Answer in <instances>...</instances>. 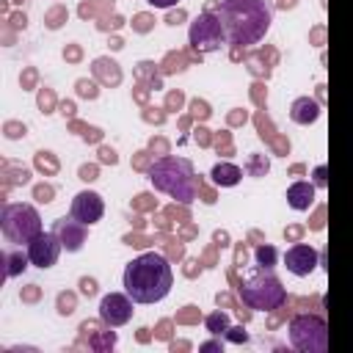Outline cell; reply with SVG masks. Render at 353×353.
<instances>
[{"mask_svg":"<svg viewBox=\"0 0 353 353\" xmlns=\"http://www.w3.org/2000/svg\"><path fill=\"white\" fill-rule=\"evenodd\" d=\"M218 19L226 33V44L251 47L265 39L273 22L270 0H221Z\"/></svg>","mask_w":353,"mask_h":353,"instance_id":"1","label":"cell"},{"mask_svg":"<svg viewBox=\"0 0 353 353\" xmlns=\"http://www.w3.org/2000/svg\"><path fill=\"white\" fill-rule=\"evenodd\" d=\"M174 287V270L168 259L157 251H146L127 262L124 268V292L135 303H157Z\"/></svg>","mask_w":353,"mask_h":353,"instance_id":"2","label":"cell"},{"mask_svg":"<svg viewBox=\"0 0 353 353\" xmlns=\"http://www.w3.org/2000/svg\"><path fill=\"white\" fill-rule=\"evenodd\" d=\"M149 179L160 193L182 201V204L193 201L196 190H199L193 163L188 157H176V154H165V157L154 160V165L149 168Z\"/></svg>","mask_w":353,"mask_h":353,"instance_id":"3","label":"cell"},{"mask_svg":"<svg viewBox=\"0 0 353 353\" xmlns=\"http://www.w3.org/2000/svg\"><path fill=\"white\" fill-rule=\"evenodd\" d=\"M240 298L248 309L254 312H273L279 306H284L287 301V290L281 284V279L270 270V268H262L256 273H251L243 284H240Z\"/></svg>","mask_w":353,"mask_h":353,"instance_id":"4","label":"cell"},{"mask_svg":"<svg viewBox=\"0 0 353 353\" xmlns=\"http://www.w3.org/2000/svg\"><path fill=\"white\" fill-rule=\"evenodd\" d=\"M0 229H3V237L14 245H28L39 232H41V218L36 212V207L30 204H3L0 210Z\"/></svg>","mask_w":353,"mask_h":353,"instance_id":"5","label":"cell"},{"mask_svg":"<svg viewBox=\"0 0 353 353\" xmlns=\"http://www.w3.org/2000/svg\"><path fill=\"white\" fill-rule=\"evenodd\" d=\"M290 342L301 353L328 350V325L320 314H295L290 320Z\"/></svg>","mask_w":353,"mask_h":353,"instance_id":"6","label":"cell"},{"mask_svg":"<svg viewBox=\"0 0 353 353\" xmlns=\"http://www.w3.org/2000/svg\"><path fill=\"white\" fill-rule=\"evenodd\" d=\"M188 39H190V47L196 52H215L226 44V33H223V25L218 19V14L212 11H201L193 22H190V30H188Z\"/></svg>","mask_w":353,"mask_h":353,"instance_id":"7","label":"cell"},{"mask_svg":"<svg viewBox=\"0 0 353 353\" xmlns=\"http://www.w3.org/2000/svg\"><path fill=\"white\" fill-rule=\"evenodd\" d=\"M61 251H63V243H61V237H58L55 232H44V229H41V232L28 243L30 265H36V268H41V270L52 268V265L58 262Z\"/></svg>","mask_w":353,"mask_h":353,"instance_id":"8","label":"cell"},{"mask_svg":"<svg viewBox=\"0 0 353 353\" xmlns=\"http://www.w3.org/2000/svg\"><path fill=\"white\" fill-rule=\"evenodd\" d=\"M132 303L135 301L127 292H108L99 301V320L105 325H110V328H119V325L132 320V312H135Z\"/></svg>","mask_w":353,"mask_h":353,"instance_id":"9","label":"cell"},{"mask_svg":"<svg viewBox=\"0 0 353 353\" xmlns=\"http://www.w3.org/2000/svg\"><path fill=\"white\" fill-rule=\"evenodd\" d=\"M69 215L85 226H94L102 221L105 215V201L97 190H80L74 199H72V207H69Z\"/></svg>","mask_w":353,"mask_h":353,"instance_id":"10","label":"cell"},{"mask_svg":"<svg viewBox=\"0 0 353 353\" xmlns=\"http://www.w3.org/2000/svg\"><path fill=\"white\" fill-rule=\"evenodd\" d=\"M317 262H320V254H317V248L309 245V243H295V245H290L287 254H284V268H287L292 276H309V273L317 268Z\"/></svg>","mask_w":353,"mask_h":353,"instance_id":"11","label":"cell"},{"mask_svg":"<svg viewBox=\"0 0 353 353\" xmlns=\"http://www.w3.org/2000/svg\"><path fill=\"white\" fill-rule=\"evenodd\" d=\"M85 223H80V221H74L72 215L69 218H61V221H55V226H52V232L61 237V243H63V248L66 251H80L83 248V243H85Z\"/></svg>","mask_w":353,"mask_h":353,"instance_id":"12","label":"cell"},{"mask_svg":"<svg viewBox=\"0 0 353 353\" xmlns=\"http://www.w3.org/2000/svg\"><path fill=\"white\" fill-rule=\"evenodd\" d=\"M290 119H292L295 124H312V121H317V119H320V105H317V99H312V97H298V99L290 105Z\"/></svg>","mask_w":353,"mask_h":353,"instance_id":"13","label":"cell"},{"mask_svg":"<svg viewBox=\"0 0 353 353\" xmlns=\"http://www.w3.org/2000/svg\"><path fill=\"white\" fill-rule=\"evenodd\" d=\"M287 204L292 210H298V212L309 210L314 204V185L312 182H292L287 188Z\"/></svg>","mask_w":353,"mask_h":353,"instance_id":"14","label":"cell"},{"mask_svg":"<svg viewBox=\"0 0 353 353\" xmlns=\"http://www.w3.org/2000/svg\"><path fill=\"white\" fill-rule=\"evenodd\" d=\"M210 176H212V182L221 185V188H234V185L243 179V171H240V165H234V163H215L212 171H210Z\"/></svg>","mask_w":353,"mask_h":353,"instance_id":"15","label":"cell"},{"mask_svg":"<svg viewBox=\"0 0 353 353\" xmlns=\"http://www.w3.org/2000/svg\"><path fill=\"white\" fill-rule=\"evenodd\" d=\"M204 328H207L212 336H223V334L232 328L229 314H226V312H212V314H207V317H204Z\"/></svg>","mask_w":353,"mask_h":353,"instance_id":"16","label":"cell"},{"mask_svg":"<svg viewBox=\"0 0 353 353\" xmlns=\"http://www.w3.org/2000/svg\"><path fill=\"white\" fill-rule=\"evenodd\" d=\"M6 262H8L6 276H17V273H22V270L28 268L30 256H28V254H19V251H8V254H6Z\"/></svg>","mask_w":353,"mask_h":353,"instance_id":"17","label":"cell"},{"mask_svg":"<svg viewBox=\"0 0 353 353\" xmlns=\"http://www.w3.org/2000/svg\"><path fill=\"white\" fill-rule=\"evenodd\" d=\"M268 168H270V163H268V157L259 154V152H254V154L248 157V163H245V171H248L251 176H265Z\"/></svg>","mask_w":353,"mask_h":353,"instance_id":"18","label":"cell"},{"mask_svg":"<svg viewBox=\"0 0 353 353\" xmlns=\"http://www.w3.org/2000/svg\"><path fill=\"white\" fill-rule=\"evenodd\" d=\"M276 262V248L273 245H259L256 248V265L259 268H273Z\"/></svg>","mask_w":353,"mask_h":353,"instance_id":"19","label":"cell"},{"mask_svg":"<svg viewBox=\"0 0 353 353\" xmlns=\"http://www.w3.org/2000/svg\"><path fill=\"white\" fill-rule=\"evenodd\" d=\"M223 336H226V339H232V342H248V334H245L243 328H229Z\"/></svg>","mask_w":353,"mask_h":353,"instance_id":"20","label":"cell"},{"mask_svg":"<svg viewBox=\"0 0 353 353\" xmlns=\"http://www.w3.org/2000/svg\"><path fill=\"white\" fill-rule=\"evenodd\" d=\"M149 6H154V8H171V6H176L179 0H146Z\"/></svg>","mask_w":353,"mask_h":353,"instance_id":"21","label":"cell"},{"mask_svg":"<svg viewBox=\"0 0 353 353\" xmlns=\"http://www.w3.org/2000/svg\"><path fill=\"white\" fill-rule=\"evenodd\" d=\"M83 292H85V295H91V292H94V281L83 279Z\"/></svg>","mask_w":353,"mask_h":353,"instance_id":"22","label":"cell"},{"mask_svg":"<svg viewBox=\"0 0 353 353\" xmlns=\"http://www.w3.org/2000/svg\"><path fill=\"white\" fill-rule=\"evenodd\" d=\"M201 350H221V342H204Z\"/></svg>","mask_w":353,"mask_h":353,"instance_id":"23","label":"cell"},{"mask_svg":"<svg viewBox=\"0 0 353 353\" xmlns=\"http://www.w3.org/2000/svg\"><path fill=\"white\" fill-rule=\"evenodd\" d=\"M323 174H325V168H317V171H314V176H317V185H325V176H323Z\"/></svg>","mask_w":353,"mask_h":353,"instance_id":"24","label":"cell"}]
</instances>
